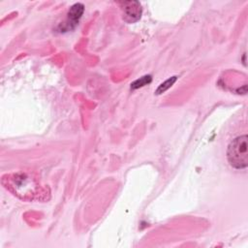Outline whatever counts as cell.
I'll list each match as a JSON object with an SVG mask.
<instances>
[{
  "label": "cell",
  "instance_id": "obj_1",
  "mask_svg": "<svg viewBox=\"0 0 248 248\" xmlns=\"http://www.w3.org/2000/svg\"><path fill=\"white\" fill-rule=\"evenodd\" d=\"M3 186L18 199L25 202L47 201L49 189L42 186L38 176L31 170H19L2 176Z\"/></svg>",
  "mask_w": 248,
  "mask_h": 248
},
{
  "label": "cell",
  "instance_id": "obj_2",
  "mask_svg": "<svg viewBox=\"0 0 248 248\" xmlns=\"http://www.w3.org/2000/svg\"><path fill=\"white\" fill-rule=\"evenodd\" d=\"M247 135L238 136L233 139L227 150V158L234 169H245L248 165V144Z\"/></svg>",
  "mask_w": 248,
  "mask_h": 248
},
{
  "label": "cell",
  "instance_id": "obj_3",
  "mask_svg": "<svg viewBox=\"0 0 248 248\" xmlns=\"http://www.w3.org/2000/svg\"><path fill=\"white\" fill-rule=\"evenodd\" d=\"M122 11V18L128 23L137 22L142 13L141 6L138 1H124L119 3Z\"/></svg>",
  "mask_w": 248,
  "mask_h": 248
},
{
  "label": "cell",
  "instance_id": "obj_4",
  "mask_svg": "<svg viewBox=\"0 0 248 248\" xmlns=\"http://www.w3.org/2000/svg\"><path fill=\"white\" fill-rule=\"evenodd\" d=\"M84 11V7L80 3H77L73 5L68 12V20H67V28H73L77 25L79 18L81 17Z\"/></svg>",
  "mask_w": 248,
  "mask_h": 248
},
{
  "label": "cell",
  "instance_id": "obj_5",
  "mask_svg": "<svg viewBox=\"0 0 248 248\" xmlns=\"http://www.w3.org/2000/svg\"><path fill=\"white\" fill-rule=\"evenodd\" d=\"M175 80H176V77H172V78L167 79L165 82H163L162 84H160V86H159V87L157 88V90H156V93H157V94H161V93L165 92L167 89H169V88L174 83Z\"/></svg>",
  "mask_w": 248,
  "mask_h": 248
},
{
  "label": "cell",
  "instance_id": "obj_6",
  "mask_svg": "<svg viewBox=\"0 0 248 248\" xmlns=\"http://www.w3.org/2000/svg\"><path fill=\"white\" fill-rule=\"evenodd\" d=\"M150 81H151V77H150V76H144V77L140 78V79L136 80L134 83H132V86H131V88H133V89H136V88L141 87V86L145 85L146 83H149Z\"/></svg>",
  "mask_w": 248,
  "mask_h": 248
}]
</instances>
